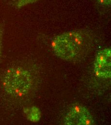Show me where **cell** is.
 Masks as SVG:
<instances>
[{
  "label": "cell",
  "mask_w": 111,
  "mask_h": 125,
  "mask_svg": "<svg viewBox=\"0 0 111 125\" xmlns=\"http://www.w3.org/2000/svg\"><path fill=\"white\" fill-rule=\"evenodd\" d=\"M93 39L90 33L77 31L64 33L57 36L53 42L55 54L67 61L78 60L90 49Z\"/></svg>",
  "instance_id": "cell-1"
},
{
  "label": "cell",
  "mask_w": 111,
  "mask_h": 125,
  "mask_svg": "<svg viewBox=\"0 0 111 125\" xmlns=\"http://www.w3.org/2000/svg\"><path fill=\"white\" fill-rule=\"evenodd\" d=\"M32 82L30 73L19 67L8 69L2 78L4 90L16 97H21L27 94L31 89Z\"/></svg>",
  "instance_id": "cell-2"
},
{
  "label": "cell",
  "mask_w": 111,
  "mask_h": 125,
  "mask_svg": "<svg viewBox=\"0 0 111 125\" xmlns=\"http://www.w3.org/2000/svg\"><path fill=\"white\" fill-rule=\"evenodd\" d=\"M111 52L109 48L101 51L97 55L94 62L96 75L102 78L111 77Z\"/></svg>",
  "instance_id": "cell-3"
},
{
  "label": "cell",
  "mask_w": 111,
  "mask_h": 125,
  "mask_svg": "<svg viewBox=\"0 0 111 125\" xmlns=\"http://www.w3.org/2000/svg\"><path fill=\"white\" fill-rule=\"evenodd\" d=\"M90 113L82 105H73L67 113L64 121L65 125H81L83 119Z\"/></svg>",
  "instance_id": "cell-4"
},
{
  "label": "cell",
  "mask_w": 111,
  "mask_h": 125,
  "mask_svg": "<svg viewBox=\"0 0 111 125\" xmlns=\"http://www.w3.org/2000/svg\"><path fill=\"white\" fill-rule=\"evenodd\" d=\"M24 112L27 119L33 122H38L41 117V112L39 108L33 106L26 108Z\"/></svg>",
  "instance_id": "cell-5"
},
{
  "label": "cell",
  "mask_w": 111,
  "mask_h": 125,
  "mask_svg": "<svg viewBox=\"0 0 111 125\" xmlns=\"http://www.w3.org/2000/svg\"><path fill=\"white\" fill-rule=\"evenodd\" d=\"M36 0H19L17 5L19 8H20L24 6L27 4L32 3L36 1Z\"/></svg>",
  "instance_id": "cell-6"
},
{
  "label": "cell",
  "mask_w": 111,
  "mask_h": 125,
  "mask_svg": "<svg viewBox=\"0 0 111 125\" xmlns=\"http://www.w3.org/2000/svg\"><path fill=\"white\" fill-rule=\"evenodd\" d=\"M100 3L105 5H109L111 4V0H97Z\"/></svg>",
  "instance_id": "cell-7"
},
{
  "label": "cell",
  "mask_w": 111,
  "mask_h": 125,
  "mask_svg": "<svg viewBox=\"0 0 111 125\" xmlns=\"http://www.w3.org/2000/svg\"><path fill=\"white\" fill-rule=\"evenodd\" d=\"M2 30L1 27L0 26V52L1 48V38H2Z\"/></svg>",
  "instance_id": "cell-8"
}]
</instances>
